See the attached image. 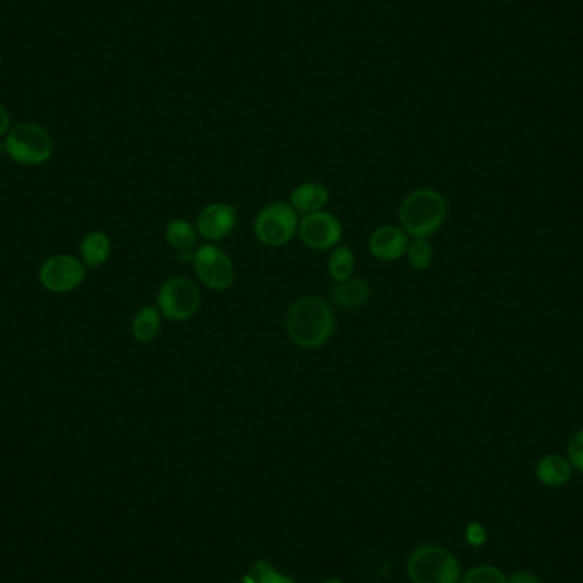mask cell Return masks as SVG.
Instances as JSON below:
<instances>
[{
  "label": "cell",
  "mask_w": 583,
  "mask_h": 583,
  "mask_svg": "<svg viewBox=\"0 0 583 583\" xmlns=\"http://www.w3.org/2000/svg\"><path fill=\"white\" fill-rule=\"evenodd\" d=\"M507 583H541V578L532 572H515L507 577Z\"/></svg>",
  "instance_id": "cell-24"
},
{
  "label": "cell",
  "mask_w": 583,
  "mask_h": 583,
  "mask_svg": "<svg viewBox=\"0 0 583 583\" xmlns=\"http://www.w3.org/2000/svg\"><path fill=\"white\" fill-rule=\"evenodd\" d=\"M2 154H6V144H4V140L0 139V156Z\"/></svg>",
  "instance_id": "cell-27"
},
{
  "label": "cell",
  "mask_w": 583,
  "mask_h": 583,
  "mask_svg": "<svg viewBox=\"0 0 583 583\" xmlns=\"http://www.w3.org/2000/svg\"><path fill=\"white\" fill-rule=\"evenodd\" d=\"M449 205L444 195L433 188H418L399 203V227L411 239H427L444 227Z\"/></svg>",
  "instance_id": "cell-2"
},
{
  "label": "cell",
  "mask_w": 583,
  "mask_h": 583,
  "mask_svg": "<svg viewBox=\"0 0 583 583\" xmlns=\"http://www.w3.org/2000/svg\"><path fill=\"white\" fill-rule=\"evenodd\" d=\"M372 297V287L365 278L352 277L338 282L331 289V299L343 311H355L367 306Z\"/></svg>",
  "instance_id": "cell-13"
},
{
  "label": "cell",
  "mask_w": 583,
  "mask_h": 583,
  "mask_svg": "<svg viewBox=\"0 0 583 583\" xmlns=\"http://www.w3.org/2000/svg\"><path fill=\"white\" fill-rule=\"evenodd\" d=\"M323 583H345L340 578H328V580H324Z\"/></svg>",
  "instance_id": "cell-26"
},
{
  "label": "cell",
  "mask_w": 583,
  "mask_h": 583,
  "mask_svg": "<svg viewBox=\"0 0 583 583\" xmlns=\"http://www.w3.org/2000/svg\"><path fill=\"white\" fill-rule=\"evenodd\" d=\"M198 280L214 292H226L236 283V266L231 256L214 243L203 244L191 254Z\"/></svg>",
  "instance_id": "cell-7"
},
{
  "label": "cell",
  "mask_w": 583,
  "mask_h": 583,
  "mask_svg": "<svg viewBox=\"0 0 583 583\" xmlns=\"http://www.w3.org/2000/svg\"><path fill=\"white\" fill-rule=\"evenodd\" d=\"M156 306L162 318L173 323H186L197 316L202 307V292L195 280L174 275L162 283L157 292Z\"/></svg>",
  "instance_id": "cell-5"
},
{
  "label": "cell",
  "mask_w": 583,
  "mask_h": 583,
  "mask_svg": "<svg viewBox=\"0 0 583 583\" xmlns=\"http://www.w3.org/2000/svg\"><path fill=\"white\" fill-rule=\"evenodd\" d=\"M6 156L26 168L47 164L55 152V142L47 128L38 123H18L4 137Z\"/></svg>",
  "instance_id": "cell-4"
},
{
  "label": "cell",
  "mask_w": 583,
  "mask_h": 583,
  "mask_svg": "<svg viewBox=\"0 0 583 583\" xmlns=\"http://www.w3.org/2000/svg\"><path fill=\"white\" fill-rule=\"evenodd\" d=\"M572 469V464L566 457L548 454L537 462L536 478L541 485L558 488L572 480Z\"/></svg>",
  "instance_id": "cell-15"
},
{
  "label": "cell",
  "mask_w": 583,
  "mask_h": 583,
  "mask_svg": "<svg viewBox=\"0 0 583 583\" xmlns=\"http://www.w3.org/2000/svg\"><path fill=\"white\" fill-rule=\"evenodd\" d=\"M411 583H459L461 563L439 544H423L411 551L406 561Z\"/></svg>",
  "instance_id": "cell-3"
},
{
  "label": "cell",
  "mask_w": 583,
  "mask_h": 583,
  "mask_svg": "<svg viewBox=\"0 0 583 583\" xmlns=\"http://www.w3.org/2000/svg\"><path fill=\"white\" fill-rule=\"evenodd\" d=\"M302 244L312 251H330L336 248L343 239V224L336 215L326 210L307 214L299 220V231Z\"/></svg>",
  "instance_id": "cell-9"
},
{
  "label": "cell",
  "mask_w": 583,
  "mask_h": 583,
  "mask_svg": "<svg viewBox=\"0 0 583 583\" xmlns=\"http://www.w3.org/2000/svg\"><path fill=\"white\" fill-rule=\"evenodd\" d=\"M197 227L191 224L190 220L176 219L169 220L164 229V239L166 243L178 254H188L191 260V254L197 248L198 243Z\"/></svg>",
  "instance_id": "cell-16"
},
{
  "label": "cell",
  "mask_w": 583,
  "mask_h": 583,
  "mask_svg": "<svg viewBox=\"0 0 583 583\" xmlns=\"http://www.w3.org/2000/svg\"><path fill=\"white\" fill-rule=\"evenodd\" d=\"M330 188L321 181H306L290 191L289 203L297 214H314L328 207Z\"/></svg>",
  "instance_id": "cell-12"
},
{
  "label": "cell",
  "mask_w": 583,
  "mask_h": 583,
  "mask_svg": "<svg viewBox=\"0 0 583 583\" xmlns=\"http://www.w3.org/2000/svg\"><path fill=\"white\" fill-rule=\"evenodd\" d=\"M462 583H507V575L491 565H478L469 568L461 578Z\"/></svg>",
  "instance_id": "cell-20"
},
{
  "label": "cell",
  "mask_w": 583,
  "mask_h": 583,
  "mask_svg": "<svg viewBox=\"0 0 583 583\" xmlns=\"http://www.w3.org/2000/svg\"><path fill=\"white\" fill-rule=\"evenodd\" d=\"M237 208L231 203L215 202L200 210L197 217L198 236L208 243H219L231 236L237 226Z\"/></svg>",
  "instance_id": "cell-10"
},
{
  "label": "cell",
  "mask_w": 583,
  "mask_h": 583,
  "mask_svg": "<svg viewBox=\"0 0 583 583\" xmlns=\"http://www.w3.org/2000/svg\"><path fill=\"white\" fill-rule=\"evenodd\" d=\"M162 314L157 306L147 304L133 314L132 335L140 343H151L161 333Z\"/></svg>",
  "instance_id": "cell-17"
},
{
  "label": "cell",
  "mask_w": 583,
  "mask_h": 583,
  "mask_svg": "<svg viewBox=\"0 0 583 583\" xmlns=\"http://www.w3.org/2000/svg\"><path fill=\"white\" fill-rule=\"evenodd\" d=\"M297 231L299 217L289 202L268 203L254 219V236L268 248H280L289 244Z\"/></svg>",
  "instance_id": "cell-6"
},
{
  "label": "cell",
  "mask_w": 583,
  "mask_h": 583,
  "mask_svg": "<svg viewBox=\"0 0 583 583\" xmlns=\"http://www.w3.org/2000/svg\"><path fill=\"white\" fill-rule=\"evenodd\" d=\"M285 330L295 347L319 350L330 343L335 333V312L318 295H302L285 316Z\"/></svg>",
  "instance_id": "cell-1"
},
{
  "label": "cell",
  "mask_w": 583,
  "mask_h": 583,
  "mask_svg": "<svg viewBox=\"0 0 583 583\" xmlns=\"http://www.w3.org/2000/svg\"><path fill=\"white\" fill-rule=\"evenodd\" d=\"M573 469L583 473V428L573 435L568 444V457H566Z\"/></svg>",
  "instance_id": "cell-22"
},
{
  "label": "cell",
  "mask_w": 583,
  "mask_h": 583,
  "mask_svg": "<svg viewBox=\"0 0 583 583\" xmlns=\"http://www.w3.org/2000/svg\"><path fill=\"white\" fill-rule=\"evenodd\" d=\"M251 583H295L294 578L289 575L277 572L272 565L266 561H258L251 572Z\"/></svg>",
  "instance_id": "cell-21"
},
{
  "label": "cell",
  "mask_w": 583,
  "mask_h": 583,
  "mask_svg": "<svg viewBox=\"0 0 583 583\" xmlns=\"http://www.w3.org/2000/svg\"><path fill=\"white\" fill-rule=\"evenodd\" d=\"M406 258L415 272H425L433 263L432 244L428 243V239H413L408 244Z\"/></svg>",
  "instance_id": "cell-19"
},
{
  "label": "cell",
  "mask_w": 583,
  "mask_h": 583,
  "mask_svg": "<svg viewBox=\"0 0 583 583\" xmlns=\"http://www.w3.org/2000/svg\"><path fill=\"white\" fill-rule=\"evenodd\" d=\"M11 128V115H9L6 106L0 103V139H4Z\"/></svg>",
  "instance_id": "cell-25"
},
{
  "label": "cell",
  "mask_w": 583,
  "mask_h": 583,
  "mask_svg": "<svg viewBox=\"0 0 583 583\" xmlns=\"http://www.w3.org/2000/svg\"><path fill=\"white\" fill-rule=\"evenodd\" d=\"M87 268L79 256L58 253L43 261L38 282L52 294L64 295L79 289L86 280Z\"/></svg>",
  "instance_id": "cell-8"
},
{
  "label": "cell",
  "mask_w": 583,
  "mask_h": 583,
  "mask_svg": "<svg viewBox=\"0 0 583 583\" xmlns=\"http://www.w3.org/2000/svg\"><path fill=\"white\" fill-rule=\"evenodd\" d=\"M411 237L399 226H381L369 237V253L384 263L405 258Z\"/></svg>",
  "instance_id": "cell-11"
},
{
  "label": "cell",
  "mask_w": 583,
  "mask_h": 583,
  "mask_svg": "<svg viewBox=\"0 0 583 583\" xmlns=\"http://www.w3.org/2000/svg\"><path fill=\"white\" fill-rule=\"evenodd\" d=\"M464 537H466V543L473 548H481L485 546L486 541H488V532H486V527L480 522H471L466 527V532H464Z\"/></svg>",
  "instance_id": "cell-23"
},
{
  "label": "cell",
  "mask_w": 583,
  "mask_h": 583,
  "mask_svg": "<svg viewBox=\"0 0 583 583\" xmlns=\"http://www.w3.org/2000/svg\"><path fill=\"white\" fill-rule=\"evenodd\" d=\"M355 253L350 246H336L331 249L330 258H328V273H330L333 282H345L348 278L353 277L355 273Z\"/></svg>",
  "instance_id": "cell-18"
},
{
  "label": "cell",
  "mask_w": 583,
  "mask_h": 583,
  "mask_svg": "<svg viewBox=\"0 0 583 583\" xmlns=\"http://www.w3.org/2000/svg\"><path fill=\"white\" fill-rule=\"evenodd\" d=\"M111 256V239L106 232L89 231L79 244V258L87 270L106 265Z\"/></svg>",
  "instance_id": "cell-14"
}]
</instances>
